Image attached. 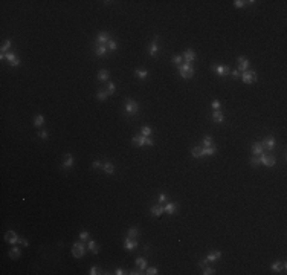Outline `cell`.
<instances>
[{
  "label": "cell",
  "instance_id": "17",
  "mask_svg": "<svg viewBox=\"0 0 287 275\" xmlns=\"http://www.w3.org/2000/svg\"><path fill=\"white\" fill-rule=\"evenodd\" d=\"M72 167H74V156L67 153L63 160V168H72Z\"/></svg>",
  "mask_w": 287,
  "mask_h": 275
},
{
  "label": "cell",
  "instance_id": "24",
  "mask_svg": "<svg viewBox=\"0 0 287 275\" xmlns=\"http://www.w3.org/2000/svg\"><path fill=\"white\" fill-rule=\"evenodd\" d=\"M109 77H110V74H109L107 69H102V71H99V72H98V80H99V81H102V83H106V81L109 80Z\"/></svg>",
  "mask_w": 287,
  "mask_h": 275
},
{
  "label": "cell",
  "instance_id": "29",
  "mask_svg": "<svg viewBox=\"0 0 287 275\" xmlns=\"http://www.w3.org/2000/svg\"><path fill=\"white\" fill-rule=\"evenodd\" d=\"M102 168H104V171H106L107 174H113V171H115V167H113L112 162H106V164H102Z\"/></svg>",
  "mask_w": 287,
  "mask_h": 275
},
{
  "label": "cell",
  "instance_id": "55",
  "mask_svg": "<svg viewBox=\"0 0 287 275\" xmlns=\"http://www.w3.org/2000/svg\"><path fill=\"white\" fill-rule=\"evenodd\" d=\"M130 273H131V275H139V273H142V272H140V269H133Z\"/></svg>",
  "mask_w": 287,
  "mask_h": 275
},
{
  "label": "cell",
  "instance_id": "54",
  "mask_svg": "<svg viewBox=\"0 0 287 275\" xmlns=\"http://www.w3.org/2000/svg\"><path fill=\"white\" fill-rule=\"evenodd\" d=\"M115 273H116V275H122V273H125V272H124V270H122L121 267H118V269L115 270Z\"/></svg>",
  "mask_w": 287,
  "mask_h": 275
},
{
  "label": "cell",
  "instance_id": "51",
  "mask_svg": "<svg viewBox=\"0 0 287 275\" xmlns=\"http://www.w3.org/2000/svg\"><path fill=\"white\" fill-rule=\"evenodd\" d=\"M231 75H232L234 78H240V71H232Z\"/></svg>",
  "mask_w": 287,
  "mask_h": 275
},
{
  "label": "cell",
  "instance_id": "53",
  "mask_svg": "<svg viewBox=\"0 0 287 275\" xmlns=\"http://www.w3.org/2000/svg\"><path fill=\"white\" fill-rule=\"evenodd\" d=\"M206 264H208V260H206V258H205V260H202V261H199V266H200V267H205Z\"/></svg>",
  "mask_w": 287,
  "mask_h": 275
},
{
  "label": "cell",
  "instance_id": "9",
  "mask_svg": "<svg viewBox=\"0 0 287 275\" xmlns=\"http://www.w3.org/2000/svg\"><path fill=\"white\" fill-rule=\"evenodd\" d=\"M5 240H6L9 245H15V243H18V237H17V234H15L14 231H6V234H5Z\"/></svg>",
  "mask_w": 287,
  "mask_h": 275
},
{
  "label": "cell",
  "instance_id": "49",
  "mask_svg": "<svg viewBox=\"0 0 287 275\" xmlns=\"http://www.w3.org/2000/svg\"><path fill=\"white\" fill-rule=\"evenodd\" d=\"M18 243H20V245H23V246H26V248L29 246V242H28L26 239H18Z\"/></svg>",
  "mask_w": 287,
  "mask_h": 275
},
{
  "label": "cell",
  "instance_id": "41",
  "mask_svg": "<svg viewBox=\"0 0 287 275\" xmlns=\"http://www.w3.org/2000/svg\"><path fill=\"white\" fill-rule=\"evenodd\" d=\"M261 162H260V157H257V156H252L251 157V165L252 167H258Z\"/></svg>",
  "mask_w": 287,
  "mask_h": 275
},
{
  "label": "cell",
  "instance_id": "38",
  "mask_svg": "<svg viewBox=\"0 0 287 275\" xmlns=\"http://www.w3.org/2000/svg\"><path fill=\"white\" fill-rule=\"evenodd\" d=\"M89 273H90V275H99V273H102V272H101V269H99L98 266H92L90 270H89Z\"/></svg>",
  "mask_w": 287,
  "mask_h": 275
},
{
  "label": "cell",
  "instance_id": "25",
  "mask_svg": "<svg viewBox=\"0 0 287 275\" xmlns=\"http://www.w3.org/2000/svg\"><path fill=\"white\" fill-rule=\"evenodd\" d=\"M217 153V147L212 145V147H203V156H212Z\"/></svg>",
  "mask_w": 287,
  "mask_h": 275
},
{
  "label": "cell",
  "instance_id": "31",
  "mask_svg": "<svg viewBox=\"0 0 287 275\" xmlns=\"http://www.w3.org/2000/svg\"><path fill=\"white\" fill-rule=\"evenodd\" d=\"M43 122H44V116H43V115H37V116L34 118V125L35 127H41Z\"/></svg>",
  "mask_w": 287,
  "mask_h": 275
},
{
  "label": "cell",
  "instance_id": "42",
  "mask_svg": "<svg viewBox=\"0 0 287 275\" xmlns=\"http://www.w3.org/2000/svg\"><path fill=\"white\" fill-rule=\"evenodd\" d=\"M171 61H173L174 64H182V61H183V57H182V55H174V57L171 58Z\"/></svg>",
  "mask_w": 287,
  "mask_h": 275
},
{
  "label": "cell",
  "instance_id": "11",
  "mask_svg": "<svg viewBox=\"0 0 287 275\" xmlns=\"http://www.w3.org/2000/svg\"><path fill=\"white\" fill-rule=\"evenodd\" d=\"M95 55L96 57H106L107 55V46L106 44H96L95 46Z\"/></svg>",
  "mask_w": 287,
  "mask_h": 275
},
{
  "label": "cell",
  "instance_id": "45",
  "mask_svg": "<svg viewBox=\"0 0 287 275\" xmlns=\"http://www.w3.org/2000/svg\"><path fill=\"white\" fill-rule=\"evenodd\" d=\"M80 239H81V242L89 240V232H87V231H81V232H80Z\"/></svg>",
  "mask_w": 287,
  "mask_h": 275
},
{
  "label": "cell",
  "instance_id": "16",
  "mask_svg": "<svg viewBox=\"0 0 287 275\" xmlns=\"http://www.w3.org/2000/svg\"><path fill=\"white\" fill-rule=\"evenodd\" d=\"M261 144H263V147H264V148L272 150V148L275 147V138H273V136H267V138H266V139L263 141Z\"/></svg>",
  "mask_w": 287,
  "mask_h": 275
},
{
  "label": "cell",
  "instance_id": "10",
  "mask_svg": "<svg viewBox=\"0 0 287 275\" xmlns=\"http://www.w3.org/2000/svg\"><path fill=\"white\" fill-rule=\"evenodd\" d=\"M124 248H125L127 251H134V249L137 248V242L133 240L131 237H127V239L124 240Z\"/></svg>",
  "mask_w": 287,
  "mask_h": 275
},
{
  "label": "cell",
  "instance_id": "3",
  "mask_svg": "<svg viewBox=\"0 0 287 275\" xmlns=\"http://www.w3.org/2000/svg\"><path fill=\"white\" fill-rule=\"evenodd\" d=\"M131 141H133V144L137 145V147H144V145H150V147H151V145H154V141L150 139L148 136H144V134H136V136H133Z\"/></svg>",
  "mask_w": 287,
  "mask_h": 275
},
{
  "label": "cell",
  "instance_id": "37",
  "mask_svg": "<svg viewBox=\"0 0 287 275\" xmlns=\"http://www.w3.org/2000/svg\"><path fill=\"white\" fill-rule=\"evenodd\" d=\"M107 46H109V49H110V51H116V49H118V43H116L115 40H112V38L109 40Z\"/></svg>",
  "mask_w": 287,
  "mask_h": 275
},
{
  "label": "cell",
  "instance_id": "46",
  "mask_svg": "<svg viewBox=\"0 0 287 275\" xmlns=\"http://www.w3.org/2000/svg\"><path fill=\"white\" fill-rule=\"evenodd\" d=\"M145 270H147L145 273H148V275H156V273H159V270H157L156 267H147Z\"/></svg>",
  "mask_w": 287,
  "mask_h": 275
},
{
  "label": "cell",
  "instance_id": "28",
  "mask_svg": "<svg viewBox=\"0 0 287 275\" xmlns=\"http://www.w3.org/2000/svg\"><path fill=\"white\" fill-rule=\"evenodd\" d=\"M191 154H193V157H202L203 156V148L202 147H194L193 150H191Z\"/></svg>",
  "mask_w": 287,
  "mask_h": 275
},
{
  "label": "cell",
  "instance_id": "4",
  "mask_svg": "<svg viewBox=\"0 0 287 275\" xmlns=\"http://www.w3.org/2000/svg\"><path fill=\"white\" fill-rule=\"evenodd\" d=\"M241 80L246 83V84H252V83H255L257 81V72L255 71H244V72H241Z\"/></svg>",
  "mask_w": 287,
  "mask_h": 275
},
{
  "label": "cell",
  "instance_id": "20",
  "mask_svg": "<svg viewBox=\"0 0 287 275\" xmlns=\"http://www.w3.org/2000/svg\"><path fill=\"white\" fill-rule=\"evenodd\" d=\"M252 153H254V156L264 153V147H263V144H261V142H255V144L252 145Z\"/></svg>",
  "mask_w": 287,
  "mask_h": 275
},
{
  "label": "cell",
  "instance_id": "6",
  "mask_svg": "<svg viewBox=\"0 0 287 275\" xmlns=\"http://www.w3.org/2000/svg\"><path fill=\"white\" fill-rule=\"evenodd\" d=\"M260 162L261 164H264L266 167H273L276 164V159L273 156H266L264 153H261L260 154Z\"/></svg>",
  "mask_w": 287,
  "mask_h": 275
},
{
  "label": "cell",
  "instance_id": "26",
  "mask_svg": "<svg viewBox=\"0 0 287 275\" xmlns=\"http://www.w3.org/2000/svg\"><path fill=\"white\" fill-rule=\"evenodd\" d=\"M136 266H137L140 270H145V269H147V260L142 258V257H137V258H136Z\"/></svg>",
  "mask_w": 287,
  "mask_h": 275
},
{
  "label": "cell",
  "instance_id": "12",
  "mask_svg": "<svg viewBox=\"0 0 287 275\" xmlns=\"http://www.w3.org/2000/svg\"><path fill=\"white\" fill-rule=\"evenodd\" d=\"M148 54H150V57H157V54H159V46H157V37H156V38L153 40V43L150 44Z\"/></svg>",
  "mask_w": 287,
  "mask_h": 275
},
{
  "label": "cell",
  "instance_id": "33",
  "mask_svg": "<svg viewBox=\"0 0 287 275\" xmlns=\"http://www.w3.org/2000/svg\"><path fill=\"white\" fill-rule=\"evenodd\" d=\"M134 74L137 75V78H139V80H145V78H147V75H148V72H147V71H140V69H136Z\"/></svg>",
  "mask_w": 287,
  "mask_h": 275
},
{
  "label": "cell",
  "instance_id": "50",
  "mask_svg": "<svg viewBox=\"0 0 287 275\" xmlns=\"http://www.w3.org/2000/svg\"><path fill=\"white\" fill-rule=\"evenodd\" d=\"M165 200H166V194H165V193H160V194H159V203H163Z\"/></svg>",
  "mask_w": 287,
  "mask_h": 275
},
{
  "label": "cell",
  "instance_id": "36",
  "mask_svg": "<svg viewBox=\"0 0 287 275\" xmlns=\"http://www.w3.org/2000/svg\"><path fill=\"white\" fill-rule=\"evenodd\" d=\"M137 234H139V231H137V228H134V226H131V228L128 229V237H131V239H134V237H137Z\"/></svg>",
  "mask_w": 287,
  "mask_h": 275
},
{
  "label": "cell",
  "instance_id": "35",
  "mask_svg": "<svg viewBox=\"0 0 287 275\" xmlns=\"http://www.w3.org/2000/svg\"><path fill=\"white\" fill-rule=\"evenodd\" d=\"M151 133H153V130H151V127H148V125H144L142 130H140V134H144V136H150Z\"/></svg>",
  "mask_w": 287,
  "mask_h": 275
},
{
  "label": "cell",
  "instance_id": "8",
  "mask_svg": "<svg viewBox=\"0 0 287 275\" xmlns=\"http://www.w3.org/2000/svg\"><path fill=\"white\" fill-rule=\"evenodd\" d=\"M237 63H238V71L244 72V71H248V69H249V60H248L246 57H238V58H237Z\"/></svg>",
  "mask_w": 287,
  "mask_h": 275
},
{
  "label": "cell",
  "instance_id": "39",
  "mask_svg": "<svg viewBox=\"0 0 287 275\" xmlns=\"http://www.w3.org/2000/svg\"><path fill=\"white\" fill-rule=\"evenodd\" d=\"M215 270H214V267H208V266H205V267H202V273L203 275H212Z\"/></svg>",
  "mask_w": 287,
  "mask_h": 275
},
{
  "label": "cell",
  "instance_id": "43",
  "mask_svg": "<svg viewBox=\"0 0 287 275\" xmlns=\"http://www.w3.org/2000/svg\"><path fill=\"white\" fill-rule=\"evenodd\" d=\"M244 5H246V2H243V0H235V2H234L235 8H244Z\"/></svg>",
  "mask_w": 287,
  "mask_h": 275
},
{
  "label": "cell",
  "instance_id": "1",
  "mask_svg": "<svg viewBox=\"0 0 287 275\" xmlns=\"http://www.w3.org/2000/svg\"><path fill=\"white\" fill-rule=\"evenodd\" d=\"M194 66L191 64V63H185V64H179V74H180V77L182 78H185V80H188V78H191L194 75Z\"/></svg>",
  "mask_w": 287,
  "mask_h": 275
},
{
  "label": "cell",
  "instance_id": "40",
  "mask_svg": "<svg viewBox=\"0 0 287 275\" xmlns=\"http://www.w3.org/2000/svg\"><path fill=\"white\" fill-rule=\"evenodd\" d=\"M272 270H273V272H279V270H282V264H281L279 261H275V263L272 264Z\"/></svg>",
  "mask_w": 287,
  "mask_h": 275
},
{
  "label": "cell",
  "instance_id": "27",
  "mask_svg": "<svg viewBox=\"0 0 287 275\" xmlns=\"http://www.w3.org/2000/svg\"><path fill=\"white\" fill-rule=\"evenodd\" d=\"M87 249L92 252V254H98V252H99V248H98V245L95 243L93 240H90V242H89V245H87Z\"/></svg>",
  "mask_w": 287,
  "mask_h": 275
},
{
  "label": "cell",
  "instance_id": "18",
  "mask_svg": "<svg viewBox=\"0 0 287 275\" xmlns=\"http://www.w3.org/2000/svg\"><path fill=\"white\" fill-rule=\"evenodd\" d=\"M163 210H165V213H168L170 216L171 214H174L176 213V210H177V203H173V202H168L165 206H163Z\"/></svg>",
  "mask_w": 287,
  "mask_h": 275
},
{
  "label": "cell",
  "instance_id": "7",
  "mask_svg": "<svg viewBox=\"0 0 287 275\" xmlns=\"http://www.w3.org/2000/svg\"><path fill=\"white\" fill-rule=\"evenodd\" d=\"M212 71L217 75H220V77H225L226 74H229V69L226 66H223V64H212Z\"/></svg>",
  "mask_w": 287,
  "mask_h": 275
},
{
  "label": "cell",
  "instance_id": "21",
  "mask_svg": "<svg viewBox=\"0 0 287 275\" xmlns=\"http://www.w3.org/2000/svg\"><path fill=\"white\" fill-rule=\"evenodd\" d=\"M20 255H21V251H20V248L14 246V248H11V249H9V258H12V260H17Z\"/></svg>",
  "mask_w": 287,
  "mask_h": 275
},
{
  "label": "cell",
  "instance_id": "19",
  "mask_svg": "<svg viewBox=\"0 0 287 275\" xmlns=\"http://www.w3.org/2000/svg\"><path fill=\"white\" fill-rule=\"evenodd\" d=\"M109 40H110V35L107 32H99L98 37H96L98 44H106V43H109Z\"/></svg>",
  "mask_w": 287,
  "mask_h": 275
},
{
  "label": "cell",
  "instance_id": "44",
  "mask_svg": "<svg viewBox=\"0 0 287 275\" xmlns=\"http://www.w3.org/2000/svg\"><path fill=\"white\" fill-rule=\"evenodd\" d=\"M115 89H116V87H115V83H109L107 93H109V95H113V93H115Z\"/></svg>",
  "mask_w": 287,
  "mask_h": 275
},
{
  "label": "cell",
  "instance_id": "23",
  "mask_svg": "<svg viewBox=\"0 0 287 275\" xmlns=\"http://www.w3.org/2000/svg\"><path fill=\"white\" fill-rule=\"evenodd\" d=\"M220 257H222V252H220V251H215V252H209V254H208V257H206V260L214 263V261H217Z\"/></svg>",
  "mask_w": 287,
  "mask_h": 275
},
{
  "label": "cell",
  "instance_id": "13",
  "mask_svg": "<svg viewBox=\"0 0 287 275\" xmlns=\"http://www.w3.org/2000/svg\"><path fill=\"white\" fill-rule=\"evenodd\" d=\"M183 60H185L186 63H191V64H193V61L196 60V52H194L193 49H186L185 54H183Z\"/></svg>",
  "mask_w": 287,
  "mask_h": 275
},
{
  "label": "cell",
  "instance_id": "32",
  "mask_svg": "<svg viewBox=\"0 0 287 275\" xmlns=\"http://www.w3.org/2000/svg\"><path fill=\"white\" fill-rule=\"evenodd\" d=\"M214 145V141H212V136H209V134H206L205 138H203V147H212Z\"/></svg>",
  "mask_w": 287,
  "mask_h": 275
},
{
  "label": "cell",
  "instance_id": "48",
  "mask_svg": "<svg viewBox=\"0 0 287 275\" xmlns=\"http://www.w3.org/2000/svg\"><path fill=\"white\" fill-rule=\"evenodd\" d=\"M212 109H214V110H219V109H220V101H217V100L212 101Z\"/></svg>",
  "mask_w": 287,
  "mask_h": 275
},
{
  "label": "cell",
  "instance_id": "5",
  "mask_svg": "<svg viewBox=\"0 0 287 275\" xmlns=\"http://www.w3.org/2000/svg\"><path fill=\"white\" fill-rule=\"evenodd\" d=\"M125 110H127V113L134 115V113H137L139 106H137V103L134 100H125Z\"/></svg>",
  "mask_w": 287,
  "mask_h": 275
},
{
  "label": "cell",
  "instance_id": "14",
  "mask_svg": "<svg viewBox=\"0 0 287 275\" xmlns=\"http://www.w3.org/2000/svg\"><path fill=\"white\" fill-rule=\"evenodd\" d=\"M150 213L153 217H159V216H162V213H165V210H163L162 205H154L150 208Z\"/></svg>",
  "mask_w": 287,
  "mask_h": 275
},
{
  "label": "cell",
  "instance_id": "34",
  "mask_svg": "<svg viewBox=\"0 0 287 275\" xmlns=\"http://www.w3.org/2000/svg\"><path fill=\"white\" fill-rule=\"evenodd\" d=\"M107 96H109L107 90H99L98 93H96V100H98V101H104V100H106Z\"/></svg>",
  "mask_w": 287,
  "mask_h": 275
},
{
  "label": "cell",
  "instance_id": "15",
  "mask_svg": "<svg viewBox=\"0 0 287 275\" xmlns=\"http://www.w3.org/2000/svg\"><path fill=\"white\" fill-rule=\"evenodd\" d=\"M6 60H8V63L11 64V66H18L20 64V60H18V57L15 55V54H12V52H8L6 54Z\"/></svg>",
  "mask_w": 287,
  "mask_h": 275
},
{
  "label": "cell",
  "instance_id": "47",
  "mask_svg": "<svg viewBox=\"0 0 287 275\" xmlns=\"http://www.w3.org/2000/svg\"><path fill=\"white\" fill-rule=\"evenodd\" d=\"M38 136L41 138V139H47V138H49V133H47L46 130H41V131L38 133Z\"/></svg>",
  "mask_w": 287,
  "mask_h": 275
},
{
  "label": "cell",
  "instance_id": "2",
  "mask_svg": "<svg viewBox=\"0 0 287 275\" xmlns=\"http://www.w3.org/2000/svg\"><path fill=\"white\" fill-rule=\"evenodd\" d=\"M86 251H87V248H86L84 242H75L74 246H72V255L75 258H83L86 255Z\"/></svg>",
  "mask_w": 287,
  "mask_h": 275
},
{
  "label": "cell",
  "instance_id": "30",
  "mask_svg": "<svg viewBox=\"0 0 287 275\" xmlns=\"http://www.w3.org/2000/svg\"><path fill=\"white\" fill-rule=\"evenodd\" d=\"M11 44H12V43H11V40H9V38H8V40H5V41H3V44H2V48H0V52H2V54H6V51L11 48Z\"/></svg>",
  "mask_w": 287,
  "mask_h": 275
},
{
  "label": "cell",
  "instance_id": "52",
  "mask_svg": "<svg viewBox=\"0 0 287 275\" xmlns=\"http://www.w3.org/2000/svg\"><path fill=\"white\" fill-rule=\"evenodd\" d=\"M92 167H93V168H98V167H102V164L99 162V160H95V162L92 164Z\"/></svg>",
  "mask_w": 287,
  "mask_h": 275
},
{
  "label": "cell",
  "instance_id": "22",
  "mask_svg": "<svg viewBox=\"0 0 287 275\" xmlns=\"http://www.w3.org/2000/svg\"><path fill=\"white\" fill-rule=\"evenodd\" d=\"M212 121H214V122H223V121H225L223 113H222L220 110H214V113H212Z\"/></svg>",
  "mask_w": 287,
  "mask_h": 275
}]
</instances>
